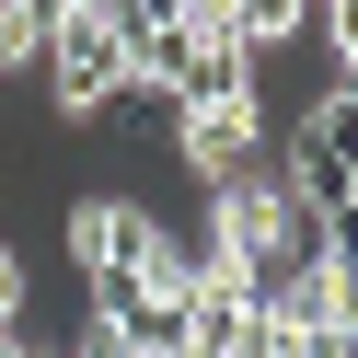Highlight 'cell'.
<instances>
[{"label": "cell", "mask_w": 358, "mask_h": 358, "mask_svg": "<svg viewBox=\"0 0 358 358\" xmlns=\"http://www.w3.org/2000/svg\"><path fill=\"white\" fill-rule=\"evenodd\" d=\"M47 93H58L70 127H104V104H127V35L93 24V12H70L47 35Z\"/></svg>", "instance_id": "cell-1"}, {"label": "cell", "mask_w": 358, "mask_h": 358, "mask_svg": "<svg viewBox=\"0 0 358 358\" xmlns=\"http://www.w3.org/2000/svg\"><path fill=\"white\" fill-rule=\"evenodd\" d=\"M173 116V162L196 173V185H220V173H243V162H266V104H255V81L243 93H208V104H162Z\"/></svg>", "instance_id": "cell-2"}, {"label": "cell", "mask_w": 358, "mask_h": 358, "mask_svg": "<svg viewBox=\"0 0 358 358\" xmlns=\"http://www.w3.org/2000/svg\"><path fill=\"white\" fill-rule=\"evenodd\" d=\"M150 196H127V185H93V196H70V220H58V243H70V266L81 278H139V255H150Z\"/></svg>", "instance_id": "cell-3"}, {"label": "cell", "mask_w": 358, "mask_h": 358, "mask_svg": "<svg viewBox=\"0 0 358 358\" xmlns=\"http://www.w3.org/2000/svg\"><path fill=\"white\" fill-rule=\"evenodd\" d=\"M301 139L324 150V162H358V70H335L324 93L301 104Z\"/></svg>", "instance_id": "cell-4"}]
</instances>
